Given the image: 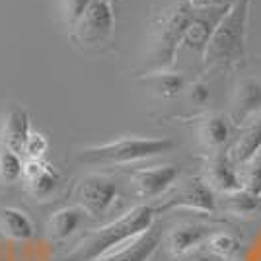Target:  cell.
<instances>
[{
    "label": "cell",
    "instance_id": "6da1fadb",
    "mask_svg": "<svg viewBox=\"0 0 261 261\" xmlns=\"http://www.w3.org/2000/svg\"><path fill=\"white\" fill-rule=\"evenodd\" d=\"M156 215H158V208L148 203L133 207L119 218L96 230H90L78 242L76 248L66 255L65 261H98L99 257L108 255L109 251L117 250L127 242L152 228Z\"/></svg>",
    "mask_w": 261,
    "mask_h": 261
},
{
    "label": "cell",
    "instance_id": "7a4b0ae2",
    "mask_svg": "<svg viewBox=\"0 0 261 261\" xmlns=\"http://www.w3.org/2000/svg\"><path fill=\"white\" fill-rule=\"evenodd\" d=\"M248 10H250V0H238L236 4L230 6V10L220 20L207 47V53L203 57L205 65L230 68L244 59Z\"/></svg>",
    "mask_w": 261,
    "mask_h": 261
},
{
    "label": "cell",
    "instance_id": "3957f363",
    "mask_svg": "<svg viewBox=\"0 0 261 261\" xmlns=\"http://www.w3.org/2000/svg\"><path fill=\"white\" fill-rule=\"evenodd\" d=\"M193 14H195V6L189 0L177 2L160 14V18L154 23L152 45L148 55L154 72L168 70L175 63L177 49L184 45L185 32L193 20Z\"/></svg>",
    "mask_w": 261,
    "mask_h": 261
},
{
    "label": "cell",
    "instance_id": "277c9868",
    "mask_svg": "<svg viewBox=\"0 0 261 261\" xmlns=\"http://www.w3.org/2000/svg\"><path fill=\"white\" fill-rule=\"evenodd\" d=\"M175 148V141L164 139H146V137H125L117 141H109L98 146L84 148L78 160L94 166H125L141 162L154 156H160Z\"/></svg>",
    "mask_w": 261,
    "mask_h": 261
},
{
    "label": "cell",
    "instance_id": "5b68a950",
    "mask_svg": "<svg viewBox=\"0 0 261 261\" xmlns=\"http://www.w3.org/2000/svg\"><path fill=\"white\" fill-rule=\"evenodd\" d=\"M115 28V16L108 0H92L74 25L70 39L82 49H98L108 43Z\"/></svg>",
    "mask_w": 261,
    "mask_h": 261
},
{
    "label": "cell",
    "instance_id": "8992f818",
    "mask_svg": "<svg viewBox=\"0 0 261 261\" xmlns=\"http://www.w3.org/2000/svg\"><path fill=\"white\" fill-rule=\"evenodd\" d=\"M119 197L117 184L101 174H90L82 177L74 187V199L76 205L90 218H101L106 217L111 207L115 205Z\"/></svg>",
    "mask_w": 261,
    "mask_h": 261
},
{
    "label": "cell",
    "instance_id": "52a82bcc",
    "mask_svg": "<svg viewBox=\"0 0 261 261\" xmlns=\"http://www.w3.org/2000/svg\"><path fill=\"white\" fill-rule=\"evenodd\" d=\"M156 208L158 213L172 211V208H187V211L208 215L217 211V197H215L213 185L205 181L203 177H189Z\"/></svg>",
    "mask_w": 261,
    "mask_h": 261
},
{
    "label": "cell",
    "instance_id": "ba28073f",
    "mask_svg": "<svg viewBox=\"0 0 261 261\" xmlns=\"http://www.w3.org/2000/svg\"><path fill=\"white\" fill-rule=\"evenodd\" d=\"M230 6H220V8H195L193 20L189 23L187 32L184 37V45L187 51L205 57L207 47L213 39V35L217 32L220 20L226 16Z\"/></svg>",
    "mask_w": 261,
    "mask_h": 261
},
{
    "label": "cell",
    "instance_id": "9c48e42d",
    "mask_svg": "<svg viewBox=\"0 0 261 261\" xmlns=\"http://www.w3.org/2000/svg\"><path fill=\"white\" fill-rule=\"evenodd\" d=\"M181 168L177 164H162L152 168H142L130 175L135 193L141 199H158L179 179Z\"/></svg>",
    "mask_w": 261,
    "mask_h": 261
},
{
    "label": "cell",
    "instance_id": "30bf717a",
    "mask_svg": "<svg viewBox=\"0 0 261 261\" xmlns=\"http://www.w3.org/2000/svg\"><path fill=\"white\" fill-rule=\"evenodd\" d=\"M23 184L35 201H49L61 187V174L43 158H28L23 164Z\"/></svg>",
    "mask_w": 261,
    "mask_h": 261
},
{
    "label": "cell",
    "instance_id": "8fae6325",
    "mask_svg": "<svg viewBox=\"0 0 261 261\" xmlns=\"http://www.w3.org/2000/svg\"><path fill=\"white\" fill-rule=\"evenodd\" d=\"M160 242H162V230L154 224L144 234L127 242L117 250L109 251L108 255L99 257L98 261H148L160 248Z\"/></svg>",
    "mask_w": 261,
    "mask_h": 261
},
{
    "label": "cell",
    "instance_id": "7c38bea8",
    "mask_svg": "<svg viewBox=\"0 0 261 261\" xmlns=\"http://www.w3.org/2000/svg\"><path fill=\"white\" fill-rule=\"evenodd\" d=\"M30 135H32V119L25 109L14 106L2 115V123H0L2 146L10 148L14 152L23 154V146H25V141Z\"/></svg>",
    "mask_w": 261,
    "mask_h": 261
},
{
    "label": "cell",
    "instance_id": "4fadbf2b",
    "mask_svg": "<svg viewBox=\"0 0 261 261\" xmlns=\"http://www.w3.org/2000/svg\"><path fill=\"white\" fill-rule=\"evenodd\" d=\"M213 236V228L201 222H187V224H179L175 228L170 230L168 234V250L174 255H187L191 251H195L199 246H203L208 238Z\"/></svg>",
    "mask_w": 261,
    "mask_h": 261
},
{
    "label": "cell",
    "instance_id": "5bb4252c",
    "mask_svg": "<svg viewBox=\"0 0 261 261\" xmlns=\"http://www.w3.org/2000/svg\"><path fill=\"white\" fill-rule=\"evenodd\" d=\"M238 164L230 158V154L226 150L220 152H213L211 160H208L207 172H208V184L213 185V189L226 193H234L238 189H244V184L240 181Z\"/></svg>",
    "mask_w": 261,
    "mask_h": 261
},
{
    "label": "cell",
    "instance_id": "9a60e30c",
    "mask_svg": "<svg viewBox=\"0 0 261 261\" xmlns=\"http://www.w3.org/2000/svg\"><path fill=\"white\" fill-rule=\"evenodd\" d=\"M261 113V82L248 78L244 80L236 90L234 108L230 119L234 123H248V121L259 117Z\"/></svg>",
    "mask_w": 261,
    "mask_h": 261
},
{
    "label": "cell",
    "instance_id": "2e32d148",
    "mask_svg": "<svg viewBox=\"0 0 261 261\" xmlns=\"http://www.w3.org/2000/svg\"><path fill=\"white\" fill-rule=\"evenodd\" d=\"M261 152V115L251 119L228 150L230 158L238 164H250Z\"/></svg>",
    "mask_w": 261,
    "mask_h": 261
},
{
    "label": "cell",
    "instance_id": "e0dca14e",
    "mask_svg": "<svg viewBox=\"0 0 261 261\" xmlns=\"http://www.w3.org/2000/svg\"><path fill=\"white\" fill-rule=\"evenodd\" d=\"M0 232L16 242H30L35 236L32 217L18 207L0 208Z\"/></svg>",
    "mask_w": 261,
    "mask_h": 261
},
{
    "label": "cell",
    "instance_id": "ac0fdd59",
    "mask_svg": "<svg viewBox=\"0 0 261 261\" xmlns=\"http://www.w3.org/2000/svg\"><path fill=\"white\" fill-rule=\"evenodd\" d=\"M232 119H228L226 115L222 113H215V115H208L203 119L201 127H199V135H201V141L203 144L211 148L213 152H220V150H226L228 141L232 137Z\"/></svg>",
    "mask_w": 261,
    "mask_h": 261
},
{
    "label": "cell",
    "instance_id": "d6986e66",
    "mask_svg": "<svg viewBox=\"0 0 261 261\" xmlns=\"http://www.w3.org/2000/svg\"><path fill=\"white\" fill-rule=\"evenodd\" d=\"M84 215L86 213L78 207V205L59 208L57 213L51 215L49 222H47V234H49V238L57 240V242H63L68 236H72L78 230V226H80Z\"/></svg>",
    "mask_w": 261,
    "mask_h": 261
},
{
    "label": "cell",
    "instance_id": "ffe728a7",
    "mask_svg": "<svg viewBox=\"0 0 261 261\" xmlns=\"http://www.w3.org/2000/svg\"><path fill=\"white\" fill-rule=\"evenodd\" d=\"M224 208L228 211L230 215L240 218H250L255 217L261 213V197L253 195L251 191H248L246 187L238 189L234 193H226L224 199Z\"/></svg>",
    "mask_w": 261,
    "mask_h": 261
},
{
    "label": "cell",
    "instance_id": "44dd1931",
    "mask_svg": "<svg viewBox=\"0 0 261 261\" xmlns=\"http://www.w3.org/2000/svg\"><path fill=\"white\" fill-rule=\"evenodd\" d=\"M148 82L152 92L160 98H175L185 88V78L179 72H170V70L152 72L148 76Z\"/></svg>",
    "mask_w": 261,
    "mask_h": 261
},
{
    "label": "cell",
    "instance_id": "7402d4cb",
    "mask_svg": "<svg viewBox=\"0 0 261 261\" xmlns=\"http://www.w3.org/2000/svg\"><path fill=\"white\" fill-rule=\"evenodd\" d=\"M23 164L25 162L20 152L0 146V181L4 185H12L23 179Z\"/></svg>",
    "mask_w": 261,
    "mask_h": 261
},
{
    "label": "cell",
    "instance_id": "603a6c76",
    "mask_svg": "<svg viewBox=\"0 0 261 261\" xmlns=\"http://www.w3.org/2000/svg\"><path fill=\"white\" fill-rule=\"evenodd\" d=\"M207 244L208 250L220 255L222 259H230L242 250V242L236 236L228 234V232H213V236L208 238Z\"/></svg>",
    "mask_w": 261,
    "mask_h": 261
},
{
    "label": "cell",
    "instance_id": "cb8c5ba5",
    "mask_svg": "<svg viewBox=\"0 0 261 261\" xmlns=\"http://www.w3.org/2000/svg\"><path fill=\"white\" fill-rule=\"evenodd\" d=\"M47 148H49L47 137H45L43 133H39V130H32V135L28 137L25 146H23V154L28 158H43Z\"/></svg>",
    "mask_w": 261,
    "mask_h": 261
},
{
    "label": "cell",
    "instance_id": "d4e9b609",
    "mask_svg": "<svg viewBox=\"0 0 261 261\" xmlns=\"http://www.w3.org/2000/svg\"><path fill=\"white\" fill-rule=\"evenodd\" d=\"M248 175H246V189L253 195L261 197V152L248 164Z\"/></svg>",
    "mask_w": 261,
    "mask_h": 261
},
{
    "label": "cell",
    "instance_id": "484cf974",
    "mask_svg": "<svg viewBox=\"0 0 261 261\" xmlns=\"http://www.w3.org/2000/svg\"><path fill=\"white\" fill-rule=\"evenodd\" d=\"M189 99L195 103V106H205L208 99H211V90L207 84L203 82H195L191 90H189Z\"/></svg>",
    "mask_w": 261,
    "mask_h": 261
},
{
    "label": "cell",
    "instance_id": "4316f807",
    "mask_svg": "<svg viewBox=\"0 0 261 261\" xmlns=\"http://www.w3.org/2000/svg\"><path fill=\"white\" fill-rule=\"evenodd\" d=\"M195 8H220V6H232L238 0H189Z\"/></svg>",
    "mask_w": 261,
    "mask_h": 261
},
{
    "label": "cell",
    "instance_id": "83f0119b",
    "mask_svg": "<svg viewBox=\"0 0 261 261\" xmlns=\"http://www.w3.org/2000/svg\"><path fill=\"white\" fill-rule=\"evenodd\" d=\"M191 261H226V259H222L220 255H217V253H213L211 250H207V251H197L195 255L191 257Z\"/></svg>",
    "mask_w": 261,
    "mask_h": 261
},
{
    "label": "cell",
    "instance_id": "f1b7e54d",
    "mask_svg": "<svg viewBox=\"0 0 261 261\" xmlns=\"http://www.w3.org/2000/svg\"><path fill=\"white\" fill-rule=\"evenodd\" d=\"M108 2H111V0H108Z\"/></svg>",
    "mask_w": 261,
    "mask_h": 261
}]
</instances>
